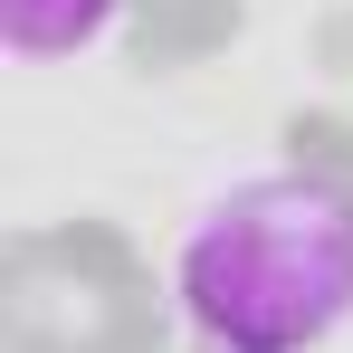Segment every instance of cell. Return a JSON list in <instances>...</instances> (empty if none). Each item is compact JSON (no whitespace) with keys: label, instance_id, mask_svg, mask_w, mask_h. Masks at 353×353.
<instances>
[{"label":"cell","instance_id":"obj_1","mask_svg":"<svg viewBox=\"0 0 353 353\" xmlns=\"http://www.w3.org/2000/svg\"><path fill=\"white\" fill-rule=\"evenodd\" d=\"M181 325L210 353H305L353 325V181H230L172 248Z\"/></svg>","mask_w":353,"mask_h":353},{"label":"cell","instance_id":"obj_2","mask_svg":"<svg viewBox=\"0 0 353 353\" xmlns=\"http://www.w3.org/2000/svg\"><path fill=\"white\" fill-rule=\"evenodd\" d=\"M124 10H134V0H0V48H10V67L96 58L124 29Z\"/></svg>","mask_w":353,"mask_h":353}]
</instances>
